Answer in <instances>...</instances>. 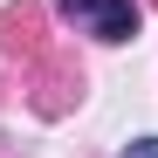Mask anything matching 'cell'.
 Here are the masks:
<instances>
[{"label":"cell","instance_id":"obj_1","mask_svg":"<svg viewBox=\"0 0 158 158\" xmlns=\"http://www.w3.org/2000/svg\"><path fill=\"white\" fill-rule=\"evenodd\" d=\"M69 21H83L96 41H131L138 35V7L131 0H55Z\"/></svg>","mask_w":158,"mask_h":158},{"label":"cell","instance_id":"obj_2","mask_svg":"<svg viewBox=\"0 0 158 158\" xmlns=\"http://www.w3.org/2000/svg\"><path fill=\"white\" fill-rule=\"evenodd\" d=\"M124 158H158V138H138V144H131Z\"/></svg>","mask_w":158,"mask_h":158}]
</instances>
